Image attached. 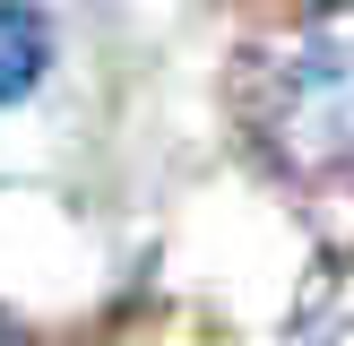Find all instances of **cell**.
<instances>
[{
    "mask_svg": "<svg viewBox=\"0 0 354 346\" xmlns=\"http://www.w3.org/2000/svg\"><path fill=\"white\" fill-rule=\"evenodd\" d=\"M234 113L259 165L303 190H354V0H311L234 61Z\"/></svg>",
    "mask_w": 354,
    "mask_h": 346,
    "instance_id": "obj_1",
    "label": "cell"
},
{
    "mask_svg": "<svg viewBox=\"0 0 354 346\" xmlns=\"http://www.w3.org/2000/svg\"><path fill=\"white\" fill-rule=\"evenodd\" d=\"M0 346H26V320L17 311H0Z\"/></svg>",
    "mask_w": 354,
    "mask_h": 346,
    "instance_id": "obj_4",
    "label": "cell"
},
{
    "mask_svg": "<svg viewBox=\"0 0 354 346\" xmlns=\"http://www.w3.org/2000/svg\"><path fill=\"white\" fill-rule=\"evenodd\" d=\"M294 346H354V260H320L294 303Z\"/></svg>",
    "mask_w": 354,
    "mask_h": 346,
    "instance_id": "obj_2",
    "label": "cell"
},
{
    "mask_svg": "<svg viewBox=\"0 0 354 346\" xmlns=\"http://www.w3.org/2000/svg\"><path fill=\"white\" fill-rule=\"evenodd\" d=\"M52 69V26L26 0H0V104H26Z\"/></svg>",
    "mask_w": 354,
    "mask_h": 346,
    "instance_id": "obj_3",
    "label": "cell"
}]
</instances>
